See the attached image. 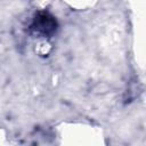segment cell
<instances>
[{"label": "cell", "instance_id": "1", "mask_svg": "<svg viewBox=\"0 0 146 146\" xmlns=\"http://www.w3.org/2000/svg\"><path fill=\"white\" fill-rule=\"evenodd\" d=\"M56 26H57L56 21L49 14L42 13L38 15V17H35L34 19V29L44 35L52 34L56 30Z\"/></svg>", "mask_w": 146, "mask_h": 146}]
</instances>
